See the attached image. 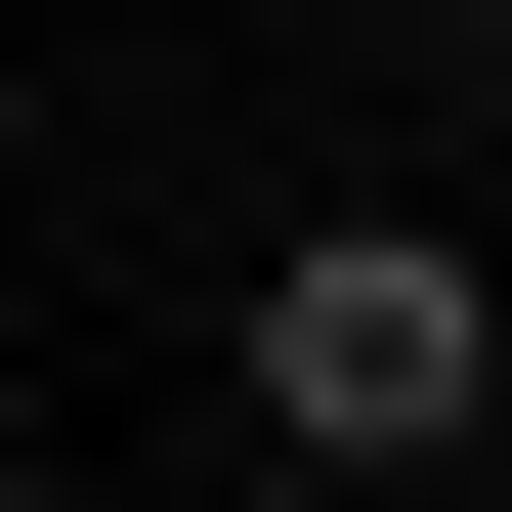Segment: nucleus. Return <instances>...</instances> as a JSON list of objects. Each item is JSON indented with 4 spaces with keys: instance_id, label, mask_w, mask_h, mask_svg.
I'll return each mask as SVG.
<instances>
[{
    "instance_id": "1",
    "label": "nucleus",
    "mask_w": 512,
    "mask_h": 512,
    "mask_svg": "<svg viewBox=\"0 0 512 512\" xmlns=\"http://www.w3.org/2000/svg\"><path fill=\"white\" fill-rule=\"evenodd\" d=\"M512 427V299L427 214H342V256H256V470H470Z\"/></svg>"
},
{
    "instance_id": "2",
    "label": "nucleus",
    "mask_w": 512,
    "mask_h": 512,
    "mask_svg": "<svg viewBox=\"0 0 512 512\" xmlns=\"http://www.w3.org/2000/svg\"><path fill=\"white\" fill-rule=\"evenodd\" d=\"M0 512H86V470H0Z\"/></svg>"
}]
</instances>
